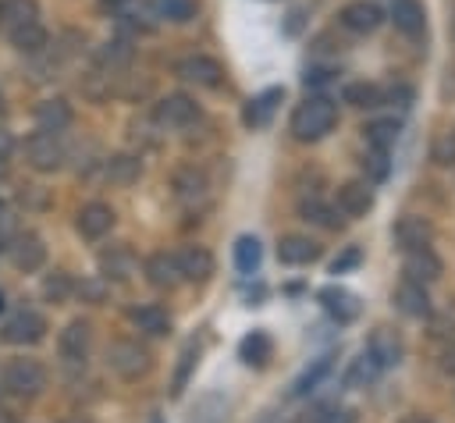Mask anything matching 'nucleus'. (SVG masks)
I'll return each mask as SVG.
<instances>
[{
	"mask_svg": "<svg viewBox=\"0 0 455 423\" xmlns=\"http://www.w3.org/2000/svg\"><path fill=\"white\" fill-rule=\"evenodd\" d=\"M338 121V107L327 100V96H309L306 103L295 107L291 114V132L299 142H316L323 139Z\"/></svg>",
	"mask_w": 455,
	"mask_h": 423,
	"instance_id": "f257e3e1",
	"label": "nucleus"
},
{
	"mask_svg": "<svg viewBox=\"0 0 455 423\" xmlns=\"http://www.w3.org/2000/svg\"><path fill=\"white\" fill-rule=\"evenodd\" d=\"M4 391L14 398H36L46 387V366L39 359H11L4 366Z\"/></svg>",
	"mask_w": 455,
	"mask_h": 423,
	"instance_id": "f03ea898",
	"label": "nucleus"
},
{
	"mask_svg": "<svg viewBox=\"0 0 455 423\" xmlns=\"http://www.w3.org/2000/svg\"><path fill=\"white\" fill-rule=\"evenodd\" d=\"M107 366H110L117 377H124V380H139V377L149 373L153 355H149L146 345H139V341H132V338H121V341H114V345L107 348Z\"/></svg>",
	"mask_w": 455,
	"mask_h": 423,
	"instance_id": "7ed1b4c3",
	"label": "nucleus"
},
{
	"mask_svg": "<svg viewBox=\"0 0 455 423\" xmlns=\"http://www.w3.org/2000/svg\"><path fill=\"white\" fill-rule=\"evenodd\" d=\"M64 146H60V139L53 135V132H36V135H28V142H25V160H28V167L32 171H39V174H53V171H60L64 167Z\"/></svg>",
	"mask_w": 455,
	"mask_h": 423,
	"instance_id": "20e7f679",
	"label": "nucleus"
},
{
	"mask_svg": "<svg viewBox=\"0 0 455 423\" xmlns=\"http://www.w3.org/2000/svg\"><path fill=\"white\" fill-rule=\"evenodd\" d=\"M43 334H46V320L36 309H18L0 327V338L7 345H36V341H43Z\"/></svg>",
	"mask_w": 455,
	"mask_h": 423,
	"instance_id": "39448f33",
	"label": "nucleus"
},
{
	"mask_svg": "<svg viewBox=\"0 0 455 423\" xmlns=\"http://www.w3.org/2000/svg\"><path fill=\"white\" fill-rule=\"evenodd\" d=\"M196 117H199V103L185 92H171L156 103V121L164 128H188Z\"/></svg>",
	"mask_w": 455,
	"mask_h": 423,
	"instance_id": "423d86ee",
	"label": "nucleus"
},
{
	"mask_svg": "<svg viewBox=\"0 0 455 423\" xmlns=\"http://www.w3.org/2000/svg\"><path fill=\"white\" fill-rule=\"evenodd\" d=\"M89 345H92V323L89 320H71L57 334V352L64 363H82L89 355Z\"/></svg>",
	"mask_w": 455,
	"mask_h": 423,
	"instance_id": "0eeeda50",
	"label": "nucleus"
},
{
	"mask_svg": "<svg viewBox=\"0 0 455 423\" xmlns=\"http://www.w3.org/2000/svg\"><path fill=\"white\" fill-rule=\"evenodd\" d=\"M7 252H11V263L18 270H25V274H32V270H39L46 263V245H43V238L36 231L14 235V242L7 245Z\"/></svg>",
	"mask_w": 455,
	"mask_h": 423,
	"instance_id": "6e6552de",
	"label": "nucleus"
},
{
	"mask_svg": "<svg viewBox=\"0 0 455 423\" xmlns=\"http://www.w3.org/2000/svg\"><path fill=\"white\" fill-rule=\"evenodd\" d=\"M178 78H185V82H192V85H203V89H217L220 78H224V68H220L213 57L196 53V57L178 60Z\"/></svg>",
	"mask_w": 455,
	"mask_h": 423,
	"instance_id": "1a4fd4ad",
	"label": "nucleus"
},
{
	"mask_svg": "<svg viewBox=\"0 0 455 423\" xmlns=\"http://www.w3.org/2000/svg\"><path fill=\"white\" fill-rule=\"evenodd\" d=\"M430 238H434V227H430L427 217H419V213H405V217H398V224H395V242H398V249H405V252H412V249H427Z\"/></svg>",
	"mask_w": 455,
	"mask_h": 423,
	"instance_id": "9d476101",
	"label": "nucleus"
},
{
	"mask_svg": "<svg viewBox=\"0 0 455 423\" xmlns=\"http://www.w3.org/2000/svg\"><path fill=\"white\" fill-rule=\"evenodd\" d=\"M174 263L181 270V281H206L213 274V252L206 245H181L174 252Z\"/></svg>",
	"mask_w": 455,
	"mask_h": 423,
	"instance_id": "9b49d317",
	"label": "nucleus"
},
{
	"mask_svg": "<svg viewBox=\"0 0 455 423\" xmlns=\"http://www.w3.org/2000/svg\"><path fill=\"white\" fill-rule=\"evenodd\" d=\"M75 227H78V235H82V238L96 242V238H103V235L114 227V210H110L107 203H85V206L78 210Z\"/></svg>",
	"mask_w": 455,
	"mask_h": 423,
	"instance_id": "f8f14e48",
	"label": "nucleus"
},
{
	"mask_svg": "<svg viewBox=\"0 0 455 423\" xmlns=\"http://www.w3.org/2000/svg\"><path fill=\"white\" fill-rule=\"evenodd\" d=\"M380 7L373 4V0H352V4H345L341 7V25L348 28V32H359V36H366V32H373L377 25H380Z\"/></svg>",
	"mask_w": 455,
	"mask_h": 423,
	"instance_id": "ddd939ff",
	"label": "nucleus"
},
{
	"mask_svg": "<svg viewBox=\"0 0 455 423\" xmlns=\"http://www.w3.org/2000/svg\"><path fill=\"white\" fill-rule=\"evenodd\" d=\"M320 306L327 309V316L331 320H338V323H352L355 316H359V302H355V295L352 291H345V288H334V284H327V288H320Z\"/></svg>",
	"mask_w": 455,
	"mask_h": 423,
	"instance_id": "4468645a",
	"label": "nucleus"
},
{
	"mask_svg": "<svg viewBox=\"0 0 455 423\" xmlns=\"http://www.w3.org/2000/svg\"><path fill=\"white\" fill-rule=\"evenodd\" d=\"M71 103L68 100H60V96H50V100H43V103H36V124H39V132H53V135H60L68 124H71Z\"/></svg>",
	"mask_w": 455,
	"mask_h": 423,
	"instance_id": "2eb2a0df",
	"label": "nucleus"
},
{
	"mask_svg": "<svg viewBox=\"0 0 455 423\" xmlns=\"http://www.w3.org/2000/svg\"><path fill=\"white\" fill-rule=\"evenodd\" d=\"M370 206H373V188H370V181H345V185L338 188V213H345V217H363V213H370Z\"/></svg>",
	"mask_w": 455,
	"mask_h": 423,
	"instance_id": "dca6fc26",
	"label": "nucleus"
},
{
	"mask_svg": "<svg viewBox=\"0 0 455 423\" xmlns=\"http://www.w3.org/2000/svg\"><path fill=\"white\" fill-rule=\"evenodd\" d=\"M320 256V245L309 238V235H284L277 242V259L288 263V267H306Z\"/></svg>",
	"mask_w": 455,
	"mask_h": 423,
	"instance_id": "f3484780",
	"label": "nucleus"
},
{
	"mask_svg": "<svg viewBox=\"0 0 455 423\" xmlns=\"http://www.w3.org/2000/svg\"><path fill=\"white\" fill-rule=\"evenodd\" d=\"M366 355H370L380 370H387V366H395V363L402 359V338H398L391 327H377L373 338H370V345H366Z\"/></svg>",
	"mask_w": 455,
	"mask_h": 423,
	"instance_id": "a211bd4d",
	"label": "nucleus"
},
{
	"mask_svg": "<svg viewBox=\"0 0 455 423\" xmlns=\"http://www.w3.org/2000/svg\"><path fill=\"white\" fill-rule=\"evenodd\" d=\"M405 281H416V284H434L437 277H441V259L430 252V245L427 249H412L409 256H405Z\"/></svg>",
	"mask_w": 455,
	"mask_h": 423,
	"instance_id": "6ab92c4d",
	"label": "nucleus"
},
{
	"mask_svg": "<svg viewBox=\"0 0 455 423\" xmlns=\"http://www.w3.org/2000/svg\"><path fill=\"white\" fill-rule=\"evenodd\" d=\"M391 21H395V28L398 32H405V36H423V28H427V11H423V4L419 0H395L391 4Z\"/></svg>",
	"mask_w": 455,
	"mask_h": 423,
	"instance_id": "aec40b11",
	"label": "nucleus"
},
{
	"mask_svg": "<svg viewBox=\"0 0 455 423\" xmlns=\"http://www.w3.org/2000/svg\"><path fill=\"white\" fill-rule=\"evenodd\" d=\"M395 306L405 313V316H430V295H427V284H416V281H402L398 291H395Z\"/></svg>",
	"mask_w": 455,
	"mask_h": 423,
	"instance_id": "412c9836",
	"label": "nucleus"
},
{
	"mask_svg": "<svg viewBox=\"0 0 455 423\" xmlns=\"http://www.w3.org/2000/svg\"><path fill=\"white\" fill-rule=\"evenodd\" d=\"M146 281L153 288H174L181 281V270L174 263V252H153L146 259Z\"/></svg>",
	"mask_w": 455,
	"mask_h": 423,
	"instance_id": "4be33fe9",
	"label": "nucleus"
},
{
	"mask_svg": "<svg viewBox=\"0 0 455 423\" xmlns=\"http://www.w3.org/2000/svg\"><path fill=\"white\" fill-rule=\"evenodd\" d=\"M28 21H39V4L36 0H0V28L14 32Z\"/></svg>",
	"mask_w": 455,
	"mask_h": 423,
	"instance_id": "5701e85b",
	"label": "nucleus"
},
{
	"mask_svg": "<svg viewBox=\"0 0 455 423\" xmlns=\"http://www.w3.org/2000/svg\"><path fill=\"white\" fill-rule=\"evenodd\" d=\"M100 270H103V277L124 281L135 270V252L128 245H110V249L100 252Z\"/></svg>",
	"mask_w": 455,
	"mask_h": 423,
	"instance_id": "b1692460",
	"label": "nucleus"
},
{
	"mask_svg": "<svg viewBox=\"0 0 455 423\" xmlns=\"http://www.w3.org/2000/svg\"><path fill=\"white\" fill-rule=\"evenodd\" d=\"M281 89H267V92H259V96H252L249 103H245V114H242V121L249 124V128H263L267 121H270V114L277 110V103H281Z\"/></svg>",
	"mask_w": 455,
	"mask_h": 423,
	"instance_id": "393cba45",
	"label": "nucleus"
},
{
	"mask_svg": "<svg viewBox=\"0 0 455 423\" xmlns=\"http://www.w3.org/2000/svg\"><path fill=\"white\" fill-rule=\"evenodd\" d=\"M132 320H135L139 331H146V334H153V338H160V334L171 331V316H167V309H164L160 302H146V306L132 309Z\"/></svg>",
	"mask_w": 455,
	"mask_h": 423,
	"instance_id": "a878e982",
	"label": "nucleus"
},
{
	"mask_svg": "<svg viewBox=\"0 0 455 423\" xmlns=\"http://www.w3.org/2000/svg\"><path fill=\"white\" fill-rule=\"evenodd\" d=\"M7 39H11V46L18 53H43L46 43H50V36H46V28L39 21H28V25L14 28V32H7Z\"/></svg>",
	"mask_w": 455,
	"mask_h": 423,
	"instance_id": "bb28decb",
	"label": "nucleus"
},
{
	"mask_svg": "<svg viewBox=\"0 0 455 423\" xmlns=\"http://www.w3.org/2000/svg\"><path fill=\"white\" fill-rule=\"evenodd\" d=\"M270 352H274V341H270L267 331H249V334L242 338V345H238V355H242V363H249V366H267Z\"/></svg>",
	"mask_w": 455,
	"mask_h": 423,
	"instance_id": "cd10ccee",
	"label": "nucleus"
},
{
	"mask_svg": "<svg viewBox=\"0 0 455 423\" xmlns=\"http://www.w3.org/2000/svg\"><path fill=\"white\" fill-rule=\"evenodd\" d=\"M142 174V164H139V156H132V153H117V156H110L107 160V181L110 185H132L135 178Z\"/></svg>",
	"mask_w": 455,
	"mask_h": 423,
	"instance_id": "c85d7f7f",
	"label": "nucleus"
},
{
	"mask_svg": "<svg viewBox=\"0 0 455 423\" xmlns=\"http://www.w3.org/2000/svg\"><path fill=\"white\" fill-rule=\"evenodd\" d=\"M259 259H263L259 238H256V235H242V238L235 242V267H238L242 274H256V270H259Z\"/></svg>",
	"mask_w": 455,
	"mask_h": 423,
	"instance_id": "c756f323",
	"label": "nucleus"
},
{
	"mask_svg": "<svg viewBox=\"0 0 455 423\" xmlns=\"http://www.w3.org/2000/svg\"><path fill=\"white\" fill-rule=\"evenodd\" d=\"M341 100L352 103V107H359V110H370V107H380L384 103V92L373 82H352V85H345Z\"/></svg>",
	"mask_w": 455,
	"mask_h": 423,
	"instance_id": "7c9ffc66",
	"label": "nucleus"
},
{
	"mask_svg": "<svg viewBox=\"0 0 455 423\" xmlns=\"http://www.w3.org/2000/svg\"><path fill=\"white\" fill-rule=\"evenodd\" d=\"M149 11L167 18V21H192L196 18V0H149Z\"/></svg>",
	"mask_w": 455,
	"mask_h": 423,
	"instance_id": "2f4dec72",
	"label": "nucleus"
},
{
	"mask_svg": "<svg viewBox=\"0 0 455 423\" xmlns=\"http://www.w3.org/2000/svg\"><path fill=\"white\" fill-rule=\"evenodd\" d=\"M366 142L380 153H387L398 142V121H370L366 124Z\"/></svg>",
	"mask_w": 455,
	"mask_h": 423,
	"instance_id": "473e14b6",
	"label": "nucleus"
},
{
	"mask_svg": "<svg viewBox=\"0 0 455 423\" xmlns=\"http://www.w3.org/2000/svg\"><path fill=\"white\" fill-rule=\"evenodd\" d=\"M188 423H224V402H220V395H203L196 402Z\"/></svg>",
	"mask_w": 455,
	"mask_h": 423,
	"instance_id": "72a5a7b5",
	"label": "nucleus"
},
{
	"mask_svg": "<svg viewBox=\"0 0 455 423\" xmlns=\"http://www.w3.org/2000/svg\"><path fill=\"white\" fill-rule=\"evenodd\" d=\"M132 60V43L128 39H110L100 46V64L103 68H121Z\"/></svg>",
	"mask_w": 455,
	"mask_h": 423,
	"instance_id": "f704fd0d",
	"label": "nucleus"
},
{
	"mask_svg": "<svg viewBox=\"0 0 455 423\" xmlns=\"http://www.w3.org/2000/svg\"><path fill=\"white\" fill-rule=\"evenodd\" d=\"M178 359H181V363H178V370H174V380H171V391H174V395H181V391H185V384H188V377H192V370H196L199 348H196V345H185Z\"/></svg>",
	"mask_w": 455,
	"mask_h": 423,
	"instance_id": "c9c22d12",
	"label": "nucleus"
},
{
	"mask_svg": "<svg viewBox=\"0 0 455 423\" xmlns=\"http://www.w3.org/2000/svg\"><path fill=\"white\" fill-rule=\"evenodd\" d=\"M327 370H331V355H320V359H316V363H313V366H309V370H306V373L295 380L291 395H306V391H313V387H316V384L327 377Z\"/></svg>",
	"mask_w": 455,
	"mask_h": 423,
	"instance_id": "e433bc0d",
	"label": "nucleus"
},
{
	"mask_svg": "<svg viewBox=\"0 0 455 423\" xmlns=\"http://www.w3.org/2000/svg\"><path fill=\"white\" fill-rule=\"evenodd\" d=\"M71 277L64 274V270H53V274H46V281H43V295L50 299V302H64L68 295H71Z\"/></svg>",
	"mask_w": 455,
	"mask_h": 423,
	"instance_id": "4c0bfd02",
	"label": "nucleus"
},
{
	"mask_svg": "<svg viewBox=\"0 0 455 423\" xmlns=\"http://www.w3.org/2000/svg\"><path fill=\"white\" fill-rule=\"evenodd\" d=\"M174 188H178V199H185V203H196V199L203 196L206 181H203V174H196V171H185V174H178Z\"/></svg>",
	"mask_w": 455,
	"mask_h": 423,
	"instance_id": "58836bf2",
	"label": "nucleus"
},
{
	"mask_svg": "<svg viewBox=\"0 0 455 423\" xmlns=\"http://www.w3.org/2000/svg\"><path fill=\"white\" fill-rule=\"evenodd\" d=\"M302 217L306 220H316V224H323V227H338V220H334V210L331 206H323L320 199H302Z\"/></svg>",
	"mask_w": 455,
	"mask_h": 423,
	"instance_id": "ea45409f",
	"label": "nucleus"
},
{
	"mask_svg": "<svg viewBox=\"0 0 455 423\" xmlns=\"http://www.w3.org/2000/svg\"><path fill=\"white\" fill-rule=\"evenodd\" d=\"M377 373H380V366H377V363H373V359H370V355L363 352V355L355 359V366H352V373H348V384H355V380H373Z\"/></svg>",
	"mask_w": 455,
	"mask_h": 423,
	"instance_id": "a19ab883",
	"label": "nucleus"
},
{
	"mask_svg": "<svg viewBox=\"0 0 455 423\" xmlns=\"http://www.w3.org/2000/svg\"><path fill=\"white\" fill-rule=\"evenodd\" d=\"M434 160H437V164H444V167H448V164H455V135H451V132H448V135H441V139L434 142Z\"/></svg>",
	"mask_w": 455,
	"mask_h": 423,
	"instance_id": "79ce46f5",
	"label": "nucleus"
},
{
	"mask_svg": "<svg viewBox=\"0 0 455 423\" xmlns=\"http://www.w3.org/2000/svg\"><path fill=\"white\" fill-rule=\"evenodd\" d=\"M313 423H355V412H352V409H338V405H331V409H320V412L313 416Z\"/></svg>",
	"mask_w": 455,
	"mask_h": 423,
	"instance_id": "37998d69",
	"label": "nucleus"
},
{
	"mask_svg": "<svg viewBox=\"0 0 455 423\" xmlns=\"http://www.w3.org/2000/svg\"><path fill=\"white\" fill-rule=\"evenodd\" d=\"M355 263H359V249L352 245V249H345V252H341V256L331 263V274H345V270H352Z\"/></svg>",
	"mask_w": 455,
	"mask_h": 423,
	"instance_id": "c03bdc74",
	"label": "nucleus"
},
{
	"mask_svg": "<svg viewBox=\"0 0 455 423\" xmlns=\"http://www.w3.org/2000/svg\"><path fill=\"white\" fill-rule=\"evenodd\" d=\"M387 100H391V103H398V107H409L412 89H409V85H391V89H387Z\"/></svg>",
	"mask_w": 455,
	"mask_h": 423,
	"instance_id": "a18cd8bd",
	"label": "nucleus"
},
{
	"mask_svg": "<svg viewBox=\"0 0 455 423\" xmlns=\"http://www.w3.org/2000/svg\"><path fill=\"white\" fill-rule=\"evenodd\" d=\"M455 331V313L448 309V313H441L437 320H434V334H451Z\"/></svg>",
	"mask_w": 455,
	"mask_h": 423,
	"instance_id": "49530a36",
	"label": "nucleus"
},
{
	"mask_svg": "<svg viewBox=\"0 0 455 423\" xmlns=\"http://www.w3.org/2000/svg\"><path fill=\"white\" fill-rule=\"evenodd\" d=\"M78 291H82L85 299H92V302H100V299H103V284H100V281H85Z\"/></svg>",
	"mask_w": 455,
	"mask_h": 423,
	"instance_id": "de8ad7c7",
	"label": "nucleus"
},
{
	"mask_svg": "<svg viewBox=\"0 0 455 423\" xmlns=\"http://www.w3.org/2000/svg\"><path fill=\"white\" fill-rule=\"evenodd\" d=\"M327 78H331L327 68H313V71H306V85H323Z\"/></svg>",
	"mask_w": 455,
	"mask_h": 423,
	"instance_id": "09e8293b",
	"label": "nucleus"
},
{
	"mask_svg": "<svg viewBox=\"0 0 455 423\" xmlns=\"http://www.w3.org/2000/svg\"><path fill=\"white\" fill-rule=\"evenodd\" d=\"M441 370H444L448 377H455V345L444 348V355H441Z\"/></svg>",
	"mask_w": 455,
	"mask_h": 423,
	"instance_id": "8fccbe9b",
	"label": "nucleus"
},
{
	"mask_svg": "<svg viewBox=\"0 0 455 423\" xmlns=\"http://www.w3.org/2000/svg\"><path fill=\"white\" fill-rule=\"evenodd\" d=\"M11 146H14L11 132H7V128H0V156H7V153H11Z\"/></svg>",
	"mask_w": 455,
	"mask_h": 423,
	"instance_id": "3c124183",
	"label": "nucleus"
},
{
	"mask_svg": "<svg viewBox=\"0 0 455 423\" xmlns=\"http://www.w3.org/2000/svg\"><path fill=\"white\" fill-rule=\"evenodd\" d=\"M259 423H288V416L284 412H263Z\"/></svg>",
	"mask_w": 455,
	"mask_h": 423,
	"instance_id": "603ef678",
	"label": "nucleus"
},
{
	"mask_svg": "<svg viewBox=\"0 0 455 423\" xmlns=\"http://www.w3.org/2000/svg\"><path fill=\"white\" fill-rule=\"evenodd\" d=\"M0 423H18V419H14L11 412H4V409H0Z\"/></svg>",
	"mask_w": 455,
	"mask_h": 423,
	"instance_id": "864d4df0",
	"label": "nucleus"
},
{
	"mask_svg": "<svg viewBox=\"0 0 455 423\" xmlns=\"http://www.w3.org/2000/svg\"><path fill=\"white\" fill-rule=\"evenodd\" d=\"M100 4H103V7H121L124 0H100Z\"/></svg>",
	"mask_w": 455,
	"mask_h": 423,
	"instance_id": "5fc2aeb1",
	"label": "nucleus"
},
{
	"mask_svg": "<svg viewBox=\"0 0 455 423\" xmlns=\"http://www.w3.org/2000/svg\"><path fill=\"white\" fill-rule=\"evenodd\" d=\"M7 174V156H0V178Z\"/></svg>",
	"mask_w": 455,
	"mask_h": 423,
	"instance_id": "6e6d98bb",
	"label": "nucleus"
},
{
	"mask_svg": "<svg viewBox=\"0 0 455 423\" xmlns=\"http://www.w3.org/2000/svg\"><path fill=\"white\" fill-rule=\"evenodd\" d=\"M0 306H4V302H0Z\"/></svg>",
	"mask_w": 455,
	"mask_h": 423,
	"instance_id": "4d7b16f0",
	"label": "nucleus"
}]
</instances>
